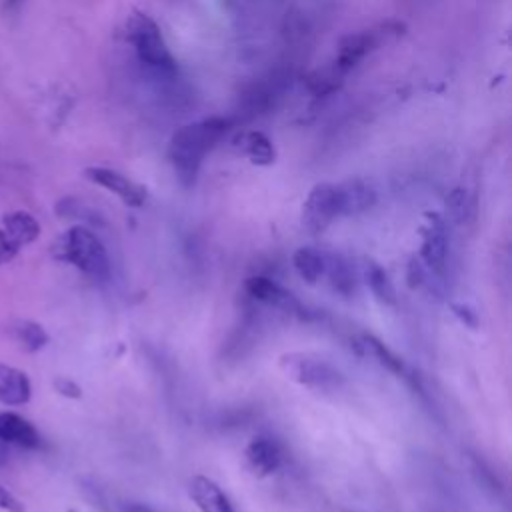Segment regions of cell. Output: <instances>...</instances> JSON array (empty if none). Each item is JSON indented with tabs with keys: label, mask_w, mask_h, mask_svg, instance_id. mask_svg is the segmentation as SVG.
<instances>
[{
	"label": "cell",
	"mask_w": 512,
	"mask_h": 512,
	"mask_svg": "<svg viewBox=\"0 0 512 512\" xmlns=\"http://www.w3.org/2000/svg\"><path fill=\"white\" fill-rule=\"evenodd\" d=\"M364 274H366V282H368V286H370V290H372V294L376 296L378 302L388 304V306L396 304V290H394V284H392L388 272H386L380 264H376V262H372V260L366 262Z\"/></svg>",
	"instance_id": "cell-20"
},
{
	"label": "cell",
	"mask_w": 512,
	"mask_h": 512,
	"mask_svg": "<svg viewBox=\"0 0 512 512\" xmlns=\"http://www.w3.org/2000/svg\"><path fill=\"white\" fill-rule=\"evenodd\" d=\"M398 32H400L398 26L386 24L380 28L360 30V32H354V34H348L346 38H342V42L338 44L334 64L324 68L322 72H318V80H312L314 90L316 92L334 90L340 84V80L344 78V74H348L358 62H362L370 52L378 50L382 44H386L388 38L396 36Z\"/></svg>",
	"instance_id": "cell-2"
},
{
	"label": "cell",
	"mask_w": 512,
	"mask_h": 512,
	"mask_svg": "<svg viewBox=\"0 0 512 512\" xmlns=\"http://www.w3.org/2000/svg\"><path fill=\"white\" fill-rule=\"evenodd\" d=\"M4 4H6V8H12L18 4V0H4Z\"/></svg>",
	"instance_id": "cell-28"
},
{
	"label": "cell",
	"mask_w": 512,
	"mask_h": 512,
	"mask_svg": "<svg viewBox=\"0 0 512 512\" xmlns=\"http://www.w3.org/2000/svg\"><path fill=\"white\" fill-rule=\"evenodd\" d=\"M10 452H8V444L6 442H0V464H4L8 460Z\"/></svg>",
	"instance_id": "cell-27"
},
{
	"label": "cell",
	"mask_w": 512,
	"mask_h": 512,
	"mask_svg": "<svg viewBox=\"0 0 512 512\" xmlns=\"http://www.w3.org/2000/svg\"><path fill=\"white\" fill-rule=\"evenodd\" d=\"M324 274L338 294L350 296L354 292V270L342 256H324Z\"/></svg>",
	"instance_id": "cell-19"
},
{
	"label": "cell",
	"mask_w": 512,
	"mask_h": 512,
	"mask_svg": "<svg viewBox=\"0 0 512 512\" xmlns=\"http://www.w3.org/2000/svg\"><path fill=\"white\" fill-rule=\"evenodd\" d=\"M0 508L6 512H24V504L2 484H0Z\"/></svg>",
	"instance_id": "cell-25"
},
{
	"label": "cell",
	"mask_w": 512,
	"mask_h": 512,
	"mask_svg": "<svg viewBox=\"0 0 512 512\" xmlns=\"http://www.w3.org/2000/svg\"><path fill=\"white\" fill-rule=\"evenodd\" d=\"M232 146L236 148V152L246 156L256 166H270L276 160V150L272 140L260 130L240 132L232 140Z\"/></svg>",
	"instance_id": "cell-14"
},
{
	"label": "cell",
	"mask_w": 512,
	"mask_h": 512,
	"mask_svg": "<svg viewBox=\"0 0 512 512\" xmlns=\"http://www.w3.org/2000/svg\"><path fill=\"white\" fill-rule=\"evenodd\" d=\"M32 396V384L26 372L0 362V402L6 406L26 404Z\"/></svg>",
	"instance_id": "cell-16"
},
{
	"label": "cell",
	"mask_w": 512,
	"mask_h": 512,
	"mask_svg": "<svg viewBox=\"0 0 512 512\" xmlns=\"http://www.w3.org/2000/svg\"><path fill=\"white\" fill-rule=\"evenodd\" d=\"M340 216H356L368 212L376 204V190L362 178H348L336 184Z\"/></svg>",
	"instance_id": "cell-9"
},
{
	"label": "cell",
	"mask_w": 512,
	"mask_h": 512,
	"mask_svg": "<svg viewBox=\"0 0 512 512\" xmlns=\"http://www.w3.org/2000/svg\"><path fill=\"white\" fill-rule=\"evenodd\" d=\"M278 366L288 380L300 386L328 390V388H336L342 382V374L330 362L308 352L282 354L278 360Z\"/></svg>",
	"instance_id": "cell-5"
},
{
	"label": "cell",
	"mask_w": 512,
	"mask_h": 512,
	"mask_svg": "<svg viewBox=\"0 0 512 512\" xmlns=\"http://www.w3.org/2000/svg\"><path fill=\"white\" fill-rule=\"evenodd\" d=\"M126 32L140 64L164 76L176 72V60L158 24L148 14L132 12V16L126 22Z\"/></svg>",
	"instance_id": "cell-4"
},
{
	"label": "cell",
	"mask_w": 512,
	"mask_h": 512,
	"mask_svg": "<svg viewBox=\"0 0 512 512\" xmlns=\"http://www.w3.org/2000/svg\"><path fill=\"white\" fill-rule=\"evenodd\" d=\"M188 496L200 512H236L222 488L208 476H194L188 484Z\"/></svg>",
	"instance_id": "cell-12"
},
{
	"label": "cell",
	"mask_w": 512,
	"mask_h": 512,
	"mask_svg": "<svg viewBox=\"0 0 512 512\" xmlns=\"http://www.w3.org/2000/svg\"><path fill=\"white\" fill-rule=\"evenodd\" d=\"M338 194H336V184L330 182H320L310 188L304 204H302V226L310 234H320L324 232L334 218H338Z\"/></svg>",
	"instance_id": "cell-6"
},
{
	"label": "cell",
	"mask_w": 512,
	"mask_h": 512,
	"mask_svg": "<svg viewBox=\"0 0 512 512\" xmlns=\"http://www.w3.org/2000/svg\"><path fill=\"white\" fill-rule=\"evenodd\" d=\"M450 310L452 314L468 328H478L480 320H478V314L474 312V308H470L468 304H462V302H452L450 304Z\"/></svg>",
	"instance_id": "cell-23"
},
{
	"label": "cell",
	"mask_w": 512,
	"mask_h": 512,
	"mask_svg": "<svg viewBox=\"0 0 512 512\" xmlns=\"http://www.w3.org/2000/svg\"><path fill=\"white\" fill-rule=\"evenodd\" d=\"M68 512H74V510H68Z\"/></svg>",
	"instance_id": "cell-29"
},
{
	"label": "cell",
	"mask_w": 512,
	"mask_h": 512,
	"mask_svg": "<svg viewBox=\"0 0 512 512\" xmlns=\"http://www.w3.org/2000/svg\"><path fill=\"white\" fill-rule=\"evenodd\" d=\"M292 266L304 282L316 284L324 276V254L310 246H302L292 254Z\"/></svg>",
	"instance_id": "cell-18"
},
{
	"label": "cell",
	"mask_w": 512,
	"mask_h": 512,
	"mask_svg": "<svg viewBox=\"0 0 512 512\" xmlns=\"http://www.w3.org/2000/svg\"><path fill=\"white\" fill-rule=\"evenodd\" d=\"M52 384H54V390H56L60 396H64V398L78 400V398L82 396V388H80L74 380H70V378H66V376H58Z\"/></svg>",
	"instance_id": "cell-24"
},
{
	"label": "cell",
	"mask_w": 512,
	"mask_h": 512,
	"mask_svg": "<svg viewBox=\"0 0 512 512\" xmlns=\"http://www.w3.org/2000/svg\"><path fill=\"white\" fill-rule=\"evenodd\" d=\"M354 352L362 358H370L374 362H378L382 368H386L392 374H402L404 372V364L400 360V356H396L382 340H378L372 334H360L354 342Z\"/></svg>",
	"instance_id": "cell-17"
},
{
	"label": "cell",
	"mask_w": 512,
	"mask_h": 512,
	"mask_svg": "<svg viewBox=\"0 0 512 512\" xmlns=\"http://www.w3.org/2000/svg\"><path fill=\"white\" fill-rule=\"evenodd\" d=\"M420 258L432 268H440L448 250L444 220L438 214H426V224L420 228Z\"/></svg>",
	"instance_id": "cell-11"
},
{
	"label": "cell",
	"mask_w": 512,
	"mask_h": 512,
	"mask_svg": "<svg viewBox=\"0 0 512 512\" xmlns=\"http://www.w3.org/2000/svg\"><path fill=\"white\" fill-rule=\"evenodd\" d=\"M40 234L36 218L24 210L6 214L0 220V266L10 262L24 246L32 244Z\"/></svg>",
	"instance_id": "cell-7"
},
{
	"label": "cell",
	"mask_w": 512,
	"mask_h": 512,
	"mask_svg": "<svg viewBox=\"0 0 512 512\" xmlns=\"http://www.w3.org/2000/svg\"><path fill=\"white\" fill-rule=\"evenodd\" d=\"M52 256L76 266L94 280H106L110 276V260L104 244L84 226H72L60 234L52 244Z\"/></svg>",
	"instance_id": "cell-3"
},
{
	"label": "cell",
	"mask_w": 512,
	"mask_h": 512,
	"mask_svg": "<svg viewBox=\"0 0 512 512\" xmlns=\"http://www.w3.org/2000/svg\"><path fill=\"white\" fill-rule=\"evenodd\" d=\"M84 176L94 182L96 186L116 194L126 206H132V208H138L144 204L146 200V188H142L140 184H136L134 180H130L128 176L112 170V168H106V166H88L84 170Z\"/></svg>",
	"instance_id": "cell-8"
},
{
	"label": "cell",
	"mask_w": 512,
	"mask_h": 512,
	"mask_svg": "<svg viewBox=\"0 0 512 512\" xmlns=\"http://www.w3.org/2000/svg\"><path fill=\"white\" fill-rule=\"evenodd\" d=\"M244 458H246L250 472L262 478V476H268L278 470V466L282 462V452L274 440L258 436V438L250 440V444L246 446Z\"/></svg>",
	"instance_id": "cell-13"
},
{
	"label": "cell",
	"mask_w": 512,
	"mask_h": 512,
	"mask_svg": "<svg viewBox=\"0 0 512 512\" xmlns=\"http://www.w3.org/2000/svg\"><path fill=\"white\" fill-rule=\"evenodd\" d=\"M422 278H424V272H422V266H420L418 258H410V262H408V270H406V280H408V286H410V288H416V286H420Z\"/></svg>",
	"instance_id": "cell-26"
},
{
	"label": "cell",
	"mask_w": 512,
	"mask_h": 512,
	"mask_svg": "<svg viewBox=\"0 0 512 512\" xmlns=\"http://www.w3.org/2000/svg\"><path fill=\"white\" fill-rule=\"evenodd\" d=\"M12 334H14V338L18 340V344H22V348H24L26 352H38V350H42V348L48 344V340H50V336H48V332L42 328V324L32 322V320H20V322H16L14 328H12Z\"/></svg>",
	"instance_id": "cell-21"
},
{
	"label": "cell",
	"mask_w": 512,
	"mask_h": 512,
	"mask_svg": "<svg viewBox=\"0 0 512 512\" xmlns=\"http://www.w3.org/2000/svg\"><path fill=\"white\" fill-rule=\"evenodd\" d=\"M446 208H448L450 218L454 222L462 224L466 220V216H468V196H466V192L460 190V188L452 190L448 194V198H446Z\"/></svg>",
	"instance_id": "cell-22"
},
{
	"label": "cell",
	"mask_w": 512,
	"mask_h": 512,
	"mask_svg": "<svg viewBox=\"0 0 512 512\" xmlns=\"http://www.w3.org/2000/svg\"><path fill=\"white\" fill-rule=\"evenodd\" d=\"M230 120L222 116L202 118L180 126L168 142V160L182 186H192L206 154L224 138Z\"/></svg>",
	"instance_id": "cell-1"
},
{
	"label": "cell",
	"mask_w": 512,
	"mask_h": 512,
	"mask_svg": "<svg viewBox=\"0 0 512 512\" xmlns=\"http://www.w3.org/2000/svg\"><path fill=\"white\" fill-rule=\"evenodd\" d=\"M244 290L250 298H254L258 302H264V304H270L274 308H280L284 312L298 314L302 310L300 302L288 290H284L280 284H276L268 276H250V278H246Z\"/></svg>",
	"instance_id": "cell-10"
},
{
	"label": "cell",
	"mask_w": 512,
	"mask_h": 512,
	"mask_svg": "<svg viewBox=\"0 0 512 512\" xmlns=\"http://www.w3.org/2000/svg\"><path fill=\"white\" fill-rule=\"evenodd\" d=\"M0 442L22 448H38L40 434L30 420L16 412H0Z\"/></svg>",
	"instance_id": "cell-15"
}]
</instances>
